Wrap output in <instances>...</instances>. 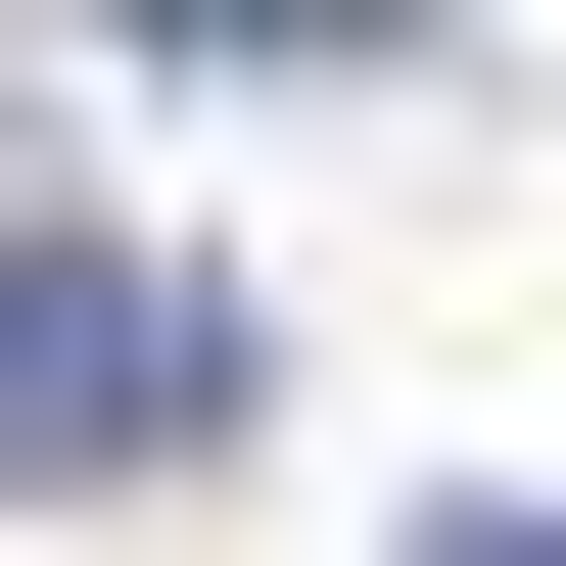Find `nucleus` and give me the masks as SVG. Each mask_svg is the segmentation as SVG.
I'll return each mask as SVG.
<instances>
[{"label": "nucleus", "instance_id": "f257e3e1", "mask_svg": "<svg viewBox=\"0 0 566 566\" xmlns=\"http://www.w3.org/2000/svg\"><path fill=\"white\" fill-rule=\"evenodd\" d=\"M189 424H283V331L189 237H48V189H0V520H142Z\"/></svg>", "mask_w": 566, "mask_h": 566}, {"label": "nucleus", "instance_id": "7ed1b4c3", "mask_svg": "<svg viewBox=\"0 0 566 566\" xmlns=\"http://www.w3.org/2000/svg\"><path fill=\"white\" fill-rule=\"evenodd\" d=\"M424 566H566V520H424Z\"/></svg>", "mask_w": 566, "mask_h": 566}, {"label": "nucleus", "instance_id": "f03ea898", "mask_svg": "<svg viewBox=\"0 0 566 566\" xmlns=\"http://www.w3.org/2000/svg\"><path fill=\"white\" fill-rule=\"evenodd\" d=\"M142 48H237V95H283V48H424V0H142Z\"/></svg>", "mask_w": 566, "mask_h": 566}]
</instances>
